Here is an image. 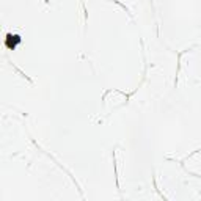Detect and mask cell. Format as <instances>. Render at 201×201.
Instances as JSON below:
<instances>
[{
  "instance_id": "obj_1",
  "label": "cell",
  "mask_w": 201,
  "mask_h": 201,
  "mask_svg": "<svg viewBox=\"0 0 201 201\" xmlns=\"http://www.w3.org/2000/svg\"><path fill=\"white\" fill-rule=\"evenodd\" d=\"M16 43H19V36H13V35H8V47H14Z\"/></svg>"
}]
</instances>
